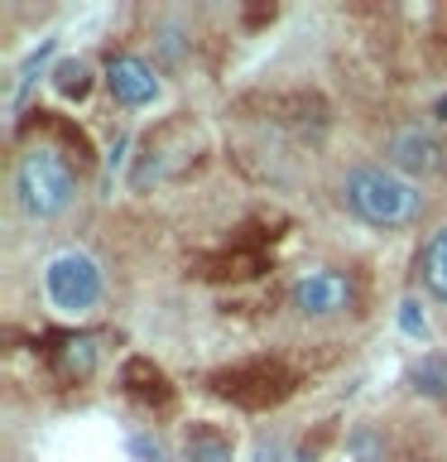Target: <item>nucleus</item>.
<instances>
[{
  "label": "nucleus",
  "instance_id": "nucleus-2",
  "mask_svg": "<svg viewBox=\"0 0 447 462\" xmlns=\"http://www.w3.org/2000/svg\"><path fill=\"white\" fill-rule=\"evenodd\" d=\"M14 208H20L29 222H53L72 208L78 198V173H72L68 154L53 150V144H29L14 164Z\"/></svg>",
  "mask_w": 447,
  "mask_h": 462
},
{
  "label": "nucleus",
  "instance_id": "nucleus-4",
  "mask_svg": "<svg viewBox=\"0 0 447 462\" xmlns=\"http://www.w3.org/2000/svg\"><path fill=\"white\" fill-rule=\"evenodd\" d=\"M101 82H106V92L121 101L125 111H144V106H154V101L164 97L159 68L140 53H111L106 68H101Z\"/></svg>",
  "mask_w": 447,
  "mask_h": 462
},
{
  "label": "nucleus",
  "instance_id": "nucleus-13",
  "mask_svg": "<svg viewBox=\"0 0 447 462\" xmlns=\"http://www.w3.org/2000/svg\"><path fill=\"white\" fill-rule=\"evenodd\" d=\"M49 78H53V87L63 97H87V92H92V68H87L82 58H63Z\"/></svg>",
  "mask_w": 447,
  "mask_h": 462
},
{
  "label": "nucleus",
  "instance_id": "nucleus-9",
  "mask_svg": "<svg viewBox=\"0 0 447 462\" xmlns=\"http://www.w3.org/2000/svg\"><path fill=\"white\" fill-rule=\"evenodd\" d=\"M409 390L424 400H447V352H424L409 366Z\"/></svg>",
  "mask_w": 447,
  "mask_h": 462
},
{
  "label": "nucleus",
  "instance_id": "nucleus-7",
  "mask_svg": "<svg viewBox=\"0 0 447 462\" xmlns=\"http://www.w3.org/2000/svg\"><path fill=\"white\" fill-rule=\"evenodd\" d=\"M418 284L438 303H447V226L428 231V241L418 245Z\"/></svg>",
  "mask_w": 447,
  "mask_h": 462
},
{
  "label": "nucleus",
  "instance_id": "nucleus-1",
  "mask_svg": "<svg viewBox=\"0 0 447 462\" xmlns=\"http://www.w3.org/2000/svg\"><path fill=\"white\" fill-rule=\"evenodd\" d=\"M342 202L351 208L366 226L395 231V226H414L424 217V188L414 179H404L389 164H356L342 173Z\"/></svg>",
  "mask_w": 447,
  "mask_h": 462
},
{
  "label": "nucleus",
  "instance_id": "nucleus-5",
  "mask_svg": "<svg viewBox=\"0 0 447 462\" xmlns=\"http://www.w3.org/2000/svg\"><path fill=\"white\" fill-rule=\"evenodd\" d=\"M288 303L303 318H337L356 303V284L346 280L342 270H303L294 284H288Z\"/></svg>",
  "mask_w": 447,
  "mask_h": 462
},
{
  "label": "nucleus",
  "instance_id": "nucleus-17",
  "mask_svg": "<svg viewBox=\"0 0 447 462\" xmlns=\"http://www.w3.org/2000/svg\"><path fill=\"white\" fill-rule=\"evenodd\" d=\"M294 462H313V453H294Z\"/></svg>",
  "mask_w": 447,
  "mask_h": 462
},
{
  "label": "nucleus",
  "instance_id": "nucleus-10",
  "mask_svg": "<svg viewBox=\"0 0 447 462\" xmlns=\"http://www.w3.org/2000/svg\"><path fill=\"white\" fill-rule=\"evenodd\" d=\"M173 462H236V448H231V439H222V433L197 429L193 439L178 448V457H173Z\"/></svg>",
  "mask_w": 447,
  "mask_h": 462
},
{
  "label": "nucleus",
  "instance_id": "nucleus-16",
  "mask_svg": "<svg viewBox=\"0 0 447 462\" xmlns=\"http://www.w3.org/2000/svg\"><path fill=\"white\" fill-rule=\"evenodd\" d=\"M255 462H294V453H288L284 439H260L255 443Z\"/></svg>",
  "mask_w": 447,
  "mask_h": 462
},
{
  "label": "nucleus",
  "instance_id": "nucleus-11",
  "mask_svg": "<svg viewBox=\"0 0 447 462\" xmlns=\"http://www.w3.org/2000/svg\"><path fill=\"white\" fill-rule=\"evenodd\" d=\"M53 53H58V39H43L39 49H34V53H29L24 63H20V72H14V87H10V111H20L24 92H29V87H34V78L43 72V63H49Z\"/></svg>",
  "mask_w": 447,
  "mask_h": 462
},
{
  "label": "nucleus",
  "instance_id": "nucleus-14",
  "mask_svg": "<svg viewBox=\"0 0 447 462\" xmlns=\"http://www.w3.org/2000/svg\"><path fill=\"white\" fill-rule=\"evenodd\" d=\"M399 328H404V337H414V342L428 337V313H424V303H418V299L399 303Z\"/></svg>",
  "mask_w": 447,
  "mask_h": 462
},
{
  "label": "nucleus",
  "instance_id": "nucleus-3",
  "mask_svg": "<svg viewBox=\"0 0 447 462\" xmlns=\"http://www.w3.org/2000/svg\"><path fill=\"white\" fill-rule=\"evenodd\" d=\"M101 294H106V274H101V265L87 251H78V245L53 251L43 260V299H49L58 313L82 318L101 303Z\"/></svg>",
  "mask_w": 447,
  "mask_h": 462
},
{
  "label": "nucleus",
  "instance_id": "nucleus-6",
  "mask_svg": "<svg viewBox=\"0 0 447 462\" xmlns=\"http://www.w3.org/2000/svg\"><path fill=\"white\" fill-rule=\"evenodd\" d=\"M385 154H389V169H399L404 179H414V183L442 169V144L424 125H399L395 135L385 140Z\"/></svg>",
  "mask_w": 447,
  "mask_h": 462
},
{
  "label": "nucleus",
  "instance_id": "nucleus-8",
  "mask_svg": "<svg viewBox=\"0 0 447 462\" xmlns=\"http://www.w3.org/2000/svg\"><path fill=\"white\" fill-rule=\"evenodd\" d=\"M53 371L63 381H87L96 371V337H63L53 352Z\"/></svg>",
  "mask_w": 447,
  "mask_h": 462
},
{
  "label": "nucleus",
  "instance_id": "nucleus-12",
  "mask_svg": "<svg viewBox=\"0 0 447 462\" xmlns=\"http://www.w3.org/2000/svg\"><path fill=\"white\" fill-rule=\"evenodd\" d=\"M346 457L351 462H385V433L375 424L346 429Z\"/></svg>",
  "mask_w": 447,
  "mask_h": 462
},
{
  "label": "nucleus",
  "instance_id": "nucleus-15",
  "mask_svg": "<svg viewBox=\"0 0 447 462\" xmlns=\"http://www.w3.org/2000/svg\"><path fill=\"white\" fill-rule=\"evenodd\" d=\"M130 453H135V462H169L164 443L154 433H130Z\"/></svg>",
  "mask_w": 447,
  "mask_h": 462
}]
</instances>
